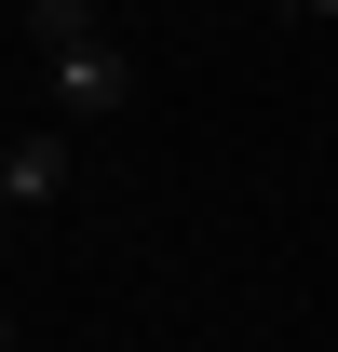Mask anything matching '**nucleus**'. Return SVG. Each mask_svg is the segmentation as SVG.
<instances>
[{
    "label": "nucleus",
    "mask_w": 338,
    "mask_h": 352,
    "mask_svg": "<svg viewBox=\"0 0 338 352\" xmlns=\"http://www.w3.org/2000/svg\"><path fill=\"white\" fill-rule=\"evenodd\" d=\"M0 352H14V311H0Z\"/></svg>",
    "instance_id": "5"
},
{
    "label": "nucleus",
    "mask_w": 338,
    "mask_h": 352,
    "mask_svg": "<svg viewBox=\"0 0 338 352\" xmlns=\"http://www.w3.org/2000/svg\"><path fill=\"white\" fill-rule=\"evenodd\" d=\"M27 41H41V54H68V41H95V0H27Z\"/></svg>",
    "instance_id": "3"
},
{
    "label": "nucleus",
    "mask_w": 338,
    "mask_h": 352,
    "mask_svg": "<svg viewBox=\"0 0 338 352\" xmlns=\"http://www.w3.org/2000/svg\"><path fill=\"white\" fill-rule=\"evenodd\" d=\"M0 190H14V217H27V204H54V190H68V122L14 135V149H0Z\"/></svg>",
    "instance_id": "2"
},
{
    "label": "nucleus",
    "mask_w": 338,
    "mask_h": 352,
    "mask_svg": "<svg viewBox=\"0 0 338 352\" xmlns=\"http://www.w3.org/2000/svg\"><path fill=\"white\" fill-rule=\"evenodd\" d=\"M297 14H311V28H325V14H338V0H297Z\"/></svg>",
    "instance_id": "4"
},
{
    "label": "nucleus",
    "mask_w": 338,
    "mask_h": 352,
    "mask_svg": "<svg viewBox=\"0 0 338 352\" xmlns=\"http://www.w3.org/2000/svg\"><path fill=\"white\" fill-rule=\"evenodd\" d=\"M41 82H54V122H122V95H135V68H122V41L95 28V41L41 54Z\"/></svg>",
    "instance_id": "1"
}]
</instances>
